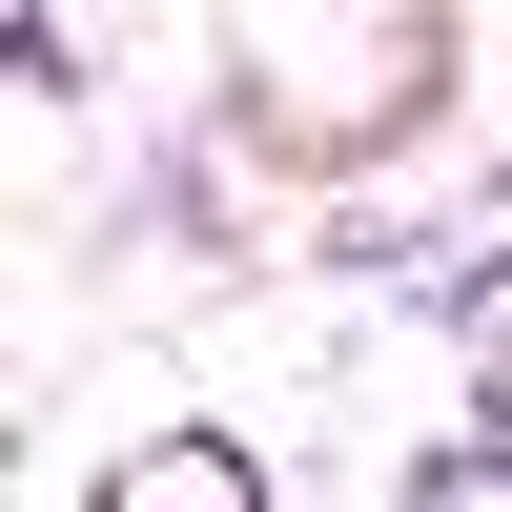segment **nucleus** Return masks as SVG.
Listing matches in <instances>:
<instances>
[{"label": "nucleus", "mask_w": 512, "mask_h": 512, "mask_svg": "<svg viewBox=\"0 0 512 512\" xmlns=\"http://www.w3.org/2000/svg\"><path fill=\"white\" fill-rule=\"evenodd\" d=\"M123 512H246V472L226 451H164V472H123Z\"/></svg>", "instance_id": "1"}]
</instances>
